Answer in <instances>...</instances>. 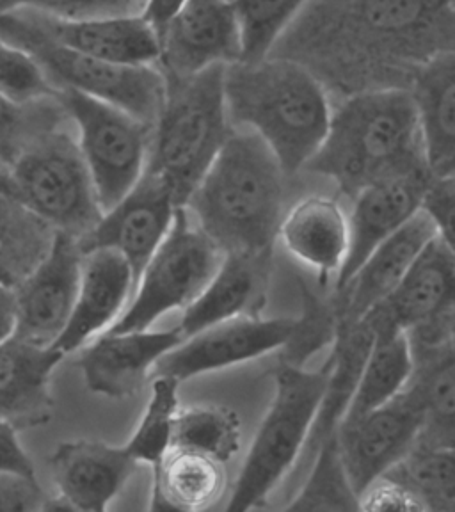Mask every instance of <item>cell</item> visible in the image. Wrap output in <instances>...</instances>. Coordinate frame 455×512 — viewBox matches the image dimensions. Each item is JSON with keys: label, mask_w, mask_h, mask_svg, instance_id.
Segmentation results:
<instances>
[{"label": "cell", "mask_w": 455, "mask_h": 512, "mask_svg": "<svg viewBox=\"0 0 455 512\" xmlns=\"http://www.w3.org/2000/svg\"><path fill=\"white\" fill-rule=\"evenodd\" d=\"M287 178L260 137L232 128L184 207L224 255H272Z\"/></svg>", "instance_id": "obj_1"}, {"label": "cell", "mask_w": 455, "mask_h": 512, "mask_svg": "<svg viewBox=\"0 0 455 512\" xmlns=\"http://www.w3.org/2000/svg\"><path fill=\"white\" fill-rule=\"evenodd\" d=\"M224 104L232 128L260 137L285 175H297L328 132L331 107L319 80L283 59L237 61L224 66Z\"/></svg>", "instance_id": "obj_2"}, {"label": "cell", "mask_w": 455, "mask_h": 512, "mask_svg": "<svg viewBox=\"0 0 455 512\" xmlns=\"http://www.w3.org/2000/svg\"><path fill=\"white\" fill-rule=\"evenodd\" d=\"M427 166L409 89L376 88L331 111L328 132L306 171L328 176L345 196L384 176Z\"/></svg>", "instance_id": "obj_3"}, {"label": "cell", "mask_w": 455, "mask_h": 512, "mask_svg": "<svg viewBox=\"0 0 455 512\" xmlns=\"http://www.w3.org/2000/svg\"><path fill=\"white\" fill-rule=\"evenodd\" d=\"M223 77V64L189 77H164L166 96L153 123L146 171L168 187L178 207H184L232 132Z\"/></svg>", "instance_id": "obj_4"}, {"label": "cell", "mask_w": 455, "mask_h": 512, "mask_svg": "<svg viewBox=\"0 0 455 512\" xmlns=\"http://www.w3.org/2000/svg\"><path fill=\"white\" fill-rule=\"evenodd\" d=\"M271 409L256 432L235 482L228 511H251L265 504L288 470L299 461L328 379V365L306 370L281 361Z\"/></svg>", "instance_id": "obj_5"}, {"label": "cell", "mask_w": 455, "mask_h": 512, "mask_svg": "<svg viewBox=\"0 0 455 512\" xmlns=\"http://www.w3.org/2000/svg\"><path fill=\"white\" fill-rule=\"evenodd\" d=\"M0 38L22 48L40 64L56 91L68 89L91 96L150 125L159 118L166 79L155 64L127 66L84 56L41 34L22 11L0 15Z\"/></svg>", "instance_id": "obj_6"}, {"label": "cell", "mask_w": 455, "mask_h": 512, "mask_svg": "<svg viewBox=\"0 0 455 512\" xmlns=\"http://www.w3.org/2000/svg\"><path fill=\"white\" fill-rule=\"evenodd\" d=\"M9 166V189L16 200L57 232L79 239L104 214L79 146L70 137L48 130Z\"/></svg>", "instance_id": "obj_7"}, {"label": "cell", "mask_w": 455, "mask_h": 512, "mask_svg": "<svg viewBox=\"0 0 455 512\" xmlns=\"http://www.w3.org/2000/svg\"><path fill=\"white\" fill-rule=\"evenodd\" d=\"M223 256L185 207L176 208L166 239L160 242L137 280L134 301L107 331H144L162 315L189 306L212 280Z\"/></svg>", "instance_id": "obj_8"}, {"label": "cell", "mask_w": 455, "mask_h": 512, "mask_svg": "<svg viewBox=\"0 0 455 512\" xmlns=\"http://www.w3.org/2000/svg\"><path fill=\"white\" fill-rule=\"evenodd\" d=\"M57 100L79 130V152L107 212L141 180L148 166L153 125L77 91H57Z\"/></svg>", "instance_id": "obj_9"}, {"label": "cell", "mask_w": 455, "mask_h": 512, "mask_svg": "<svg viewBox=\"0 0 455 512\" xmlns=\"http://www.w3.org/2000/svg\"><path fill=\"white\" fill-rule=\"evenodd\" d=\"M422 427L424 411L408 386L383 406L338 425V450L358 498L408 454Z\"/></svg>", "instance_id": "obj_10"}, {"label": "cell", "mask_w": 455, "mask_h": 512, "mask_svg": "<svg viewBox=\"0 0 455 512\" xmlns=\"http://www.w3.org/2000/svg\"><path fill=\"white\" fill-rule=\"evenodd\" d=\"M296 319L240 315L214 324L166 352L155 363V376L187 381L212 370L255 360L287 344Z\"/></svg>", "instance_id": "obj_11"}, {"label": "cell", "mask_w": 455, "mask_h": 512, "mask_svg": "<svg viewBox=\"0 0 455 512\" xmlns=\"http://www.w3.org/2000/svg\"><path fill=\"white\" fill-rule=\"evenodd\" d=\"M176 205L168 187L144 171L125 198L109 208L98 223L77 239L82 255L95 249L120 253L134 274V287L144 265L166 239L175 219Z\"/></svg>", "instance_id": "obj_12"}, {"label": "cell", "mask_w": 455, "mask_h": 512, "mask_svg": "<svg viewBox=\"0 0 455 512\" xmlns=\"http://www.w3.org/2000/svg\"><path fill=\"white\" fill-rule=\"evenodd\" d=\"M164 77H189L240 61V29L233 0H184L159 32Z\"/></svg>", "instance_id": "obj_13"}, {"label": "cell", "mask_w": 455, "mask_h": 512, "mask_svg": "<svg viewBox=\"0 0 455 512\" xmlns=\"http://www.w3.org/2000/svg\"><path fill=\"white\" fill-rule=\"evenodd\" d=\"M80 267L82 251L77 237L57 232L47 256L15 290V338L41 347L56 344L72 315Z\"/></svg>", "instance_id": "obj_14"}, {"label": "cell", "mask_w": 455, "mask_h": 512, "mask_svg": "<svg viewBox=\"0 0 455 512\" xmlns=\"http://www.w3.org/2000/svg\"><path fill=\"white\" fill-rule=\"evenodd\" d=\"M431 178L429 168L420 166L379 178L356 192L351 216H347L349 251L336 276V288L351 278L383 240L415 216Z\"/></svg>", "instance_id": "obj_15"}, {"label": "cell", "mask_w": 455, "mask_h": 512, "mask_svg": "<svg viewBox=\"0 0 455 512\" xmlns=\"http://www.w3.org/2000/svg\"><path fill=\"white\" fill-rule=\"evenodd\" d=\"M454 246L436 235L392 294L363 317L374 329L409 331L454 313Z\"/></svg>", "instance_id": "obj_16"}, {"label": "cell", "mask_w": 455, "mask_h": 512, "mask_svg": "<svg viewBox=\"0 0 455 512\" xmlns=\"http://www.w3.org/2000/svg\"><path fill=\"white\" fill-rule=\"evenodd\" d=\"M184 342L178 329L164 331H104L80 352L79 365L93 393L123 400L136 395L155 363Z\"/></svg>", "instance_id": "obj_17"}, {"label": "cell", "mask_w": 455, "mask_h": 512, "mask_svg": "<svg viewBox=\"0 0 455 512\" xmlns=\"http://www.w3.org/2000/svg\"><path fill=\"white\" fill-rule=\"evenodd\" d=\"M438 235L431 219L418 210L408 223L383 240L344 285L336 288L338 324H354L390 296L422 249Z\"/></svg>", "instance_id": "obj_18"}, {"label": "cell", "mask_w": 455, "mask_h": 512, "mask_svg": "<svg viewBox=\"0 0 455 512\" xmlns=\"http://www.w3.org/2000/svg\"><path fill=\"white\" fill-rule=\"evenodd\" d=\"M16 11H22L32 27L50 40L84 56L127 66L159 61V36L141 13L63 20L29 9Z\"/></svg>", "instance_id": "obj_19"}, {"label": "cell", "mask_w": 455, "mask_h": 512, "mask_svg": "<svg viewBox=\"0 0 455 512\" xmlns=\"http://www.w3.org/2000/svg\"><path fill=\"white\" fill-rule=\"evenodd\" d=\"M139 463L125 447L104 441L61 443L50 457L59 507L72 511L104 512L118 496Z\"/></svg>", "instance_id": "obj_20"}, {"label": "cell", "mask_w": 455, "mask_h": 512, "mask_svg": "<svg viewBox=\"0 0 455 512\" xmlns=\"http://www.w3.org/2000/svg\"><path fill=\"white\" fill-rule=\"evenodd\" d=\"M132 290L134 274L120 253L112 249L84 253L72 315L52 347L66 356L102 335L118 320Z\"/></svg>", "instance_id": "obj_21"}, {"label": "cell", "mask_w": 455, "mask_h": 512, "mask_svg": "<svg viewBox=\"0 0 455 512\" xmlns=\"http://www.w3.org/2000/svg\"><path fill=\"white\" fill-rule=\"evenodd\" d=\"M272 255L226 253L212 280L189 306L176 329L182 338L240 315H258L271 276Z\"/></svg>", "instance_id": "obj_22"}, {"label": "cell", "mask_w": 455, "mask_h": 512, "mask_svg": "<svg viewBox=\"0 0 455 512\" xmlns=\"http://www.w3.org/2000/svg\"><path fill=\"white\" fill-rule=\"evenodd\" d=\"M63 352L11 336L0 344V422L16 429L47 424L52 415L50 377Z\"/></svg>", "instance_id": "obj_23"}, {"label": "cell", "mask_w": 455, "mask_h": 512, "mask_svg": "<svg viewBox=\"0 0 455 512\" xmlns=\"http://www.w3.org/2000/svg\"><path fill=\"white\" fill-rule=\"evenodd\" d=\"M278 239L290 255L319 272L324 285L344 265L349 217L335 198L308 196L283 214Z\"/></svg>", "instance_id": "obj_24"}, {"label": "cell", "mask_w": 455, "mask_h": 512, "mask_svg": "<svg viewBox=\"0 0 455 512\" xmlns=\"http://www.w3.org/2000/svg\"><path fill=\"white\" fill-rule=\"evenodd\" d=\"M415 100L424 157L432 176H454L455 64L452 50H440L416 75Z\"/></svg>", "instance_id": "obj_25"}, {"label": "cell", "mask_w": 455, "mask_h": 512, "mask_svg": "<svg viewBox=\"0 0 455 512\" xmlns=\"http://www.w3.org/2000/svg\"><path fill=\"white\" fill-rule=\"evenodd\" d=\"M372 342L374 328L367 319L358 320L354 324H338L333 354L328 360V379L324 393L301 452V456H304L301 464L304 466L312 463L317 448L335 434L338 425L344 420Z\"/></svg>", "instance_id": "obj_26"}, {"label": "cell", "mask_w": 455, "mask_h": 512, "mask_svg": "<svg viewBox=\"0 0 455 512\" xmlns=\"http://www.w3.org/2000/svg\"><path fill=\"white\" fill-rule=\"evenodd\" d=\"M226 488L224 463L198 450L169 447L153 466L152 511H205Z\"/></svg>", "instance_id": "obj_27"}, {"label": "cell", "mask_w": 455, "mask_h": 512, "mask_svg": "<svg viewBox=\"0 0 455 512\" xmlns=\"http://www.w3.org/2000/svg\"><path fill=\"white\" fill-rule=\"evenodd\" d=\"M413 372L408 386L420 400L424 427L418 443L431 447H454L455 351L454 340L425 349H411Z\"/></svg>", "instance_id": "obj_28"}, {"label": "cell", "mask_w": 455, "mask_h": 512, "mask_svg": "<svg viewBox=\"0 0 455 512\" xmlns=\"http://www.w3.org/2000/svg\"><path fill=\"white\" fill-rule=\"evenodd\" d=\"M411 372L413 356L406 333L399 329H374V342L344 420L358 418L393 399L406 388Z\"/></svg>", "instance_id": "obj_29"}, {"label": "cell", "mask_w": 455, "mask_h": 512, "mask_svg": "<svg viewBox=\"0 0 455 512\" xmlns=\"http://www.w3.org/2000/svg\"><path fill=\"white\" fill-rule=\"evenodd\" d=\"M383 477L409 489L425 511H455L454 447H431L416 441Z\"/></svg>", "instance_id": "obj_30"}, {"label": "cell", "mask_w": 455, "mask_h": 512, "mask_svg": "<svg viewBox=\"0 0 455 512\" xmlns=\"http://www.w3.org/2000/svg\"><path fill=\"white\" fill-rule=\"evenodd\" d=\"M169 447L192 448L228 463L239 452V416L223 406L178 408Z\"/></svg>", "instance_id": "obj_31"}, {"label": "cell", "mask_w": 455, "mask_h": 512, "mask_svg": "<svg viewBox=\"0 0 455 512\" xmlns=\"http://www.w3.org/2000/svg\"><path fill=\"white\" fill-rule=\"evenodd\" d=\"M312 472L285 511H360L338 450L336 432L324 441L312 459Z\"/></svg>", "instance_id": "obj_32"}, {"label": "cell", "mask_w": 455, "mask_h": 512, "mask_svg": "<svg viewBox=\"0 0 455 512\" xmlns=\"http://www.w3.org/2000/svg\"><path fill=\"white\" fill-rule=\"evenodd\" d=\"M308 0H233L240 29V61L269 56Z\"/></svg>", "instance_id": "obj_33"}, {"label": "cell", "mask_w": 455, "mask_h": 512, "mask_svg": "<svg viewBox=\"0 0 455 512\" xmlns=\"http://www.w3.org/2000/svg\"><path fill=\"white\" fill-rule=\"evenodd\" d=\"M178 386L175 377L157 376L152 383V395L144 409L136 432L123 445L136 463L157 466L171 445V431L178 411Z\"/></svg>", "instance_id": "obj_34"}, {"label": "cell", "mask_w": 455, "mask_h": 512, "mask_svg": "<svg viewBox=\"0 0 455 512\" xmlns=\"http://www.w3.org/2000/svg\"><path fill=\"white\" fill-rule=\"evenodd\" d=\"M440 15H452L450 0H360L361 24L381 38H408L429 29Z\"/></svg>", "instance_id": "obj_35"}, {"label": "cell", "mask_w": 455, "mask_h": 512, "mask_svg": "<svg viewBox=\"0 0 455 512\" xmlns=\"http://www.w3.org/2000/svg\"><path fill=\"white\" fill-rule=\"evenodd\" d=\"M0 93L15 104L56 98L57 91L40 64L25 50L0 38Z\"/></svg>", "instance_id": "obj_36"}, {"label": "cell", "mask_w": 455, "mask_h": 512, "mask_svg": "<svg viewBox=\"0 0 455 512\" xmlns=\"http://www.w3.org/2000/svg\"><path fill=\"white\" fill-rule=\"evenodd\" d=\"M304 312L301 319L294 322L292 335L288 338L283 361L292 365H303L313 352L320 351L324 345L335 342L338 320L333 304L320 301L319 297L303 287Z\"/></svg>", "instance_id": "obj_37"}, {"label": "cell", "mask_w": 455, "mask_h": 512, "mask_svg": "<svg viewBox=\"0 0 455 512\" xmlns=\"http://www.w3.org/2000/svg\"><path fill=\"white\" fill-rule=\"evenodd\" d=\"M41 102L15 104L0 93V160L11 164L27 144L52 130L47 111Z\"/></svg>", "instance_id": "obj_38"}, {"label": "cell", "mask_w": 455, "mask_h": 512, "mask_svg": "<svg viewBox=\"0 0 455 512\" xmlns=\"http://www.w3.org/2000/svg\"><path fill=\"white\" fill-rule=\"evenodd\" d=\"M137 4L139 0H0V15L16 9H29L52 18L82 20L137 13Z\"/></svg>", "instance_id": "obj_39"}, {"label": "cell", "mask_w": 455, "mask_h": 512, "mask_svg": "<svg viewBox=\"0 0 455 512\" xmlns=\"http://www.w3.org/2000/svg\"><path fill=\"white\" fill-rule=\"evenodd\" d=\"M454 176H432L422 198L420 210L431 219L441 239L454 246Z\"/></svg>", "instance_id": "obj_40"}, {"label": "cell", "mask_w": 455, "mask_h": 512, "mask_svg": "<svg viewBox=\"0 0 455 512\" xmlns=\"http://www.w3.org/2000/svg\"><path fill=\"white\" fill-rule=\"evenodd\" d=\"M360 511H425L424 505L409 489L400 486L399 482L381 477L370 484L360 498Z\"/></svg>", "instance_id": "obj_41"}, {"label": "cell", "mask_w": 455, "mask_h": 512, "mask_svg": "<svg viewBox=\"0 0 455 512\" xmlns=\"http://www.w3.org/2000/svg\"><path fill=\"white\" fill-rule=\"evenodd\" d=\"M50 504L36 477L0 473V512L47 509Z\"/></svg>", "instance_id": "obj_42"}, {"label": "cell", "mask_w": 455, "mask_h": 512, "mask_svg": "<svg viewBox=\"0 0 455 512\" xmlns=\"http://www.w3.org/2000/svg\"><path fill=\"white\" fill-rule=\"evenodd\" d=\"M0 473L36 477L31 457L18 441V429L8 422H0Z\"/></svg>", "instance_id": "obj_43"}, {"label": "cell", "mask_w": 455, "mask_h": 512, "mask_svg": "<svg viewBox=\"0 0 455 512\" xmlns=\"http://www.w3.org/2000/svg\"><path fill=\"white\" fill-rule=\"evenodd\" d=\"M184 4V0H144L141 15L148 24L152 25L157 36L162 27L168 24L169 18L175 15L176 9Z\"/></svg>", "instance_id": "obj_44"}, {"label": "cell", "mask_w": 455, "mask_h": 512, "mask_svg": "<svg viewBox=\"0 0 455 512\" xmlns=\"http://www.w3.org/2000/svg\"><path fill=\"white\" fill-rule=\"evenodd\" d=\"M16 299L15 290L0 285V344L15 335Z\"/></svg>", "instance_id": "obj_45"}]
</instances>
